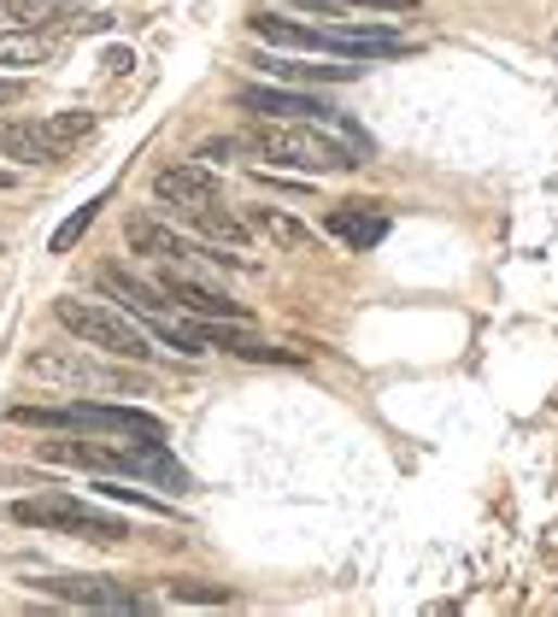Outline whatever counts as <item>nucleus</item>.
<instances>
[{
    "label": "nucleus",
    "instance_id": "nucleus-1",
    "mask_svg": "<svg viewBox=\"0 0 558 617\" xmlns=\"http://www.w3.org/2000/svg\"><path fill=\"white\" fill-rule=\"evenodd\" d=\"M253 153H265L270 165L282 171H306V177H324V171H359L365 153L353 141H341L329 124H282V118H265L259 130L248 136Z\"/></svg>",
    "mask_w": 558,
    "mask_h": 617
},
{
    "label": "nucleus",
    "instance_id": "nucleus-2",
    "mask_svg": "<svg viewBox=\"0 0 558 617\" xmlns=\"http://www.w3.org/2000/svg\"><path fill=\"white\" fill-rule=\"evenodd\" d=\"M53 324L65 329V336H77L83 348H100V353H118V358H153V336L141 324H130L118 306H106V300H77V294H60L53 300Z\"/></svg>",
    "mask_w": 558,
    "mask_h": 617
},
{
    "label": "nucleus",
    "instance_id": "nucleus-3",
    "mask_svg": "<svg viewBox=\"0 0 558 617\" xmlns=\"http://www.w3.org/2000/svg\"><path fill=\"white\" fill-rule=\"evenodd\" d=\"M7 518H12V524H30V529H53V536L94 541V547H124V541H130V524L112 518V512H100V506H89V500H77V494L12 500Z\"/></svg>",
    "mask_w": 558,
    "mask_h": 617
},
{
    "label": "nucleus",
    "instance_id": "nucleus-4",
    "mask_svg": "<svg viewBox=\"0 0 558 617\" xmlns=\"http://www.w3.org/2000/svg\"><path fill=\"white\" fill-rule=\"evenodd\" d=\"M30 588L53 600H71V606H94V612H148L153 600L136 594V588L112 582V577H36Z\"/></svg>",
    "mask_w": 558,
    "mask_h": 617
},
{
    "label": "nucleus",
    "instance_id": "nucleus-5",
    "mask_svg": "<svg viewBox=\"0 0 558 617\" xmlns=\"http://www.w3.org/2000/svg\"><path fill=\"white\" fill-rule=\"evenodd\" d=\"M94 289L106 294L112 306L136 312V318H148V324H165V318H170V294H165L153 277L130 270V265H100V270H94Z\"/></svg>",
    "mask_w": 558,
    "mask_h": 617
},
{
    "label": "nucleus",
    "instance_id": "nucleus-6",
    "mask_svg": "<svg viewBox=\"0 0 558 617\" xmlns=\"http://www.w3.org/2000/svg\"><path fill=\"white\" fill-rule=\"evenodd\" d=\"M160 289L170 294V306H189L194 318H212V324H248V312H241V300L230 294H218L212 282H200L194 270H182V265H165L160 270Z\"/></svg>",
    "mask_w": 558,
    "mask_h": 617
},
{
    "label": "nucleus",
    "instance_id": "nucleus-7",
    "mask_svg": "<svg viewBox=\"0 0 558 617\" xmlns=\"http://www.w3.org/2000/svg\"><path fill=\"white\" fill-rule=\"evenodd\" d=\"M241 112H253V118H282V124H324L329 106L318 95L306 89H289V83H277V89H265V83H253V89L236 95Z\"/></svg>",
    "mask_w": 558,
    "mask_h": 617
},
{
    "label": "nucleus",
    "instance_id": "nucleus-8",
    "mask_svg": "<svg viewBox=\"0 0 558 617\" xmlns=\"http://www.w3.org/2000/svg\"><path fill=\"white\" fill-rule=\"evenodd\" d=\"M153 194H160L165 212H189V206H212V200H224L218 177H212L206 165H194V160L165 165L160 177H153Z\"/></svg>",
    "mask_w": 558,
    "mask_h": 617
},
{
    "label": "nucleus",
    "instance_id": "nucleus-9",
    "mask_svg": "<svg viewBox=\"0 0 558 617\" xmlns=\"http://www.w3.org/2000/svg\"><path fill=\"white\" fill-rule=\"evenodd\" d=\"M30 377H48V382H60V389H130L124 377H112L106 365H94V358H77V353H60V348H36L30 353Z\"/></svg>",
    "mask_w": 558,
    "mask_h": 617
},
{
    "label": "nucleus",
    "instance_id": "nucleus-10",
    "mask_svg": "<svg viewBox=\"0 0 558 617\" xmlns=\"http://www.w3.org/2000/svg\"><path fill=\"white\" fill-rule=\"evenodd\" d=\"M324 229L341 241V248L370 253V248H382V236H389V212H382L377 200H347V206H335L324 218Z\"/></svg>",
    "mask_w": 558,
    "mask_h": 617
},
{
    "label": "nucleus",
    "instance_id": "nucleus-11",
    "mask_svg": "<svg viewBox=\"0 0 558 617\" xmlns=\"http://www.w3.org/2000/svg\"><path fill=\"white\" fill-rule=\"evenodd\" d=\"M118 453H124L118 477H148V482H160L165 494H189V470L165 453V441H130V448H118Z\"/></svg>",
    "mask_w": 558,
    "mask_h": 617
},
{
    "label": "nucleus",
    "instance_id": "nucleus-12",
    "mask_svg": "<svg viewBox=\"0 0 558 617\" xmlns=\"http://www.w3.org/2000/svg\"><path fill=\"white\" fill-rule=\"evenodd\" d=\"M194 329H200V341H212V348H224V353H236V358H253V365H289V358H300V353H289V348H270V341L248 336V329H236V324L200 318Z\"/></svg>",
    "mask_w": 558,
    "mask_h": 617
},
{
    "label": "nucleus",
    "instance_id": "nucleus-13",
    "mask_svg": "<svg viewBox=\"0 0 558 617\" xmlns=\"http://www.w3.org/2000/svg\"><path fill=\"white\" fill-rule=\"evenodd\" d=\"M94 0H7V18L24 24V30H60V24L89 18Z\"/></svg>",
    "mask_w": 558,
    "mask_h": 617
},
{
    "label": "nucleus",
    "instance_id": "nucleus-14",
    "mask_svg": "<svg viewBox=\"0 0 558 617\" xmlns=\"http://www.w3.org/2000/svg\"><path fill=\"white\" fill-rule=\"evenodd\" d=\"M170 218L194 224V236L212 241V248H248V224H241L224 200H212V206H189V212H170Z\"/></svg>",
    "mask_w": 558,
    "mask_h": 617
},
{
    "label": "nucleus",
    "instance_id": "nucleus-15",
    "mask_svg": "<svg viewBox=\"0 0 558 617\" xmlns=\"http://www.w3.org/2000/svg\"><path fill=\"white\" fill-rule=\"evenodd\" d=\"M253 36L270 41V48H294V53H329V36L312 30L300 18H282V12H253Z\"/></svg>",
    "mask_w": 558,
    "mask_h": 617
},
{
    "label": "nucleus",
    "instance_id": "nucleus-16",
    "mask_svg": "<svg viewBox=\"0 0 558 617\" xmlns=\"http://www.w3.org/2000/svg\"><path fill=\"white\" fill-rule=\"evenodd\" d=\"M253 65H259L265 77L289 83V89H306V83H353L359 77V65H306V60H270V53H259Z\"/></svg>",
    "mask_w": 558,
    "mask_h": 617
},
{
    "label": "nucleus",
    "instance_id": "nucleus-17",
    "mask_svg": "<svg viewBox=\"0 0 558 617\" xmlns=\"http://www.w3.org/2000/svg\"><path fill=\"white\" fill-rule=\"evenodd\" d=\"M53 53L48 30H24V24H7L0 30V71H24V65H41Z\"/></svg>",
    "mask_w": 558,
    "mask_h": 617
},
{
    "label": "nucleus",
    "instance_id": "nucleus-18",
    "mask_svg": "<svg viewBox=\"0 0 558 617\" xmlns=\"http://www.w3.org/2000/svg\"><path fill=\"white\" fill-rule=\"evenodd\" d=\"M253 224H259L265 236L277 241V248H294V253L312 241V236H306V224H300V218H289V212H277V206H253Z\"/></svg>",
    "mask_w": 558,
    "mask_h": 617
},
{
    "label": "nucleus",
    "instance_id": "nucleus-19",
    "mask_svg": "<svg viewBox=\"0 0 558 617\" xmlns=\"http://www.w3.org/2000/svg\"><path fill=\"white\" fill-rule=\"evenodd\" d=\"M100 218V200H83V206L77 212H71V218L60 224V229H53V241H48V253H71V248H77V241L83 236H89V224Z\"/></svg>",
    "mask_w": 558,
    "mask_h": 617
},
{
    "label": "nucleus",
    "instance_id": "nucleus-20",
    "mask_svg": "<svg viewBox=\"0 0 558 617\" xmlns=\"http://www.w3.org/2000/svg\"><path fill=\"white\" fill-rule=\"evenodd\" d=\"M170 600H194V606H224V600H230V588H212V582H177V588H170Z\"/></svg>",
    "mask_w": 558,
    "mask_h": 617
},
{
    "label": "nucleus",
    "instance_id": "nucleus-21",
    "mask_svg": "<svg viewBox=\"0 0 558 617\" xmlns=\"http://www.w3.org/2000/svg\"><path fill=\"white\" fill-rule=\"evenodd\" d=\"M100 488V500H124V506H148V512H170L165 500H148L141 488H124V482H94Z\"/></svg>",
    "mask_w": 558,
    "mask_h": 617
},
{
    "label": "nucleus",
    "instance_id": "nucleus-22",
    "mask_svg": "<svg viewBox=\"0 0 558 617\" xmlns=\"http://www.w3.org/2000/svg\"><path fill=\"white\" fill-rule=\"evenodd\" d=\"M300 12H318V18H347V0H289Z\"/></svg>",
    "mask_w": 558,
    "mask_h": 617
},
{
    "label": "nucleus",
    "instance_id": "nucleus-23",
    "mask_svg": "<svg viewBox=\"0 0 558 617\" xmlns=\"http://www.w3.org/2000/svg\"><path fill=\"white\" fill-rule=\"evenodd\" d=\"M18 100H24V83L0 71V112H7V106H18Z\"/></svg>",
    "mask_w": 558,
    "mask_h": 617
},
{
    "label": "nucleus",
    "instance_id": "nucleus-24",
    "mask_svg": "<svg viewBox=\"0 0 558 617\" xmlns=\"http://www.w3.org/2000/svg\"><path fill=\"white\" fill-rule=\"evenodd\" d=\"M359 7H377V12H411V0H359Z\"/></svg>",
    "mask_w": 558,
    "mask_h": 617
},
{
    "label": "nucleus",
    "instance_id": "nucleus-25",
    "mask_svg": "<svg viewBox=\"0 0 558 617\" xmlns=\"http://www.w3.org/2000/svg\"><path fill=\"white\" fill-rule=\"evenodd\" d=\"M7 24H12V18H7V0H0V30H7Z\"/></svg>",
    "mask_w": 558,
    "mask_h": 617
},
{
    "label": "nucleus",
    "instance_id": "nucleus-26",
    "mask_svg": "<svg viewBox=\"0 0 558 617\" xmlns=\"http://www.w3.org/2000/svg\"><path fill=\"white\" fill-rule=\"evenodd\" d=\"M0 189H12V177H7V171H0Z\"/></svg>",
    "mask_w": 558,
    "mask_h": 617
}]
</instances>
